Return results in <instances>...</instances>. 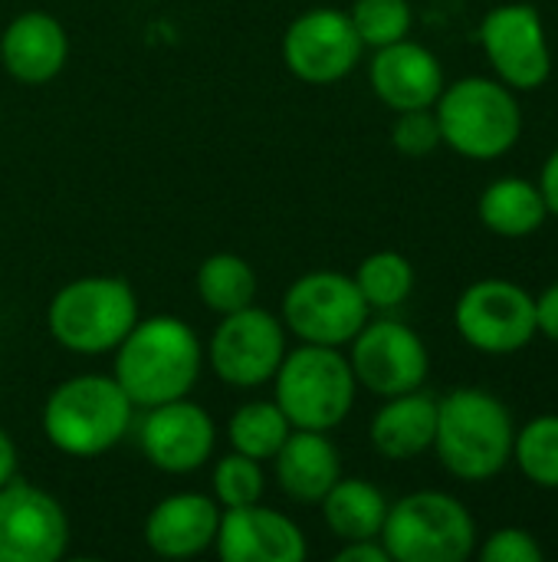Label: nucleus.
Instances as JSON below:
<instances>
[{
  "label": "nucleus",
  "mask_w": 558,
  "mask_h": 562,
  "mask_svg": "<svg viewBox=\"0 0 558 562\" xmlns=\"http://www.w3.org/2000/svg\"><path fill=\"white\" fill-rule=\"evenodd\" d=\"M201 369L204 346L197 333L171 313L138 316L112 352V379L141 412L187 398L201 379Z\"/></svg>",
  "instance_id": "obj_1"
},
{
  "label": "nucleus",
  "mask_w": 558,
  "mask_h": 562,
  "mask_svg": "<svg viewBox=\"0 0 558 562\" xmlns=\"http://www.w3.org/2000/svg\"><path fill=\"white\" fill-rule=\"evenodd\" d=\"M516 425L506 402L487 389H454L437 398L434 454L441 468L467 484H483L513 464Z\"/></svg>",
  "instance_id": "obj_2"
},
{
  "label": "nucleus",
  "mask_w": 558,
  "mask_h": 562,
  "mask_svg": "<svg viewBox=\"0 0 558 562\" xmlns=\"http://www.w3.org/2000/svg\"><path fill=\"white\" fill-rule=\"evenodd\" d=\"M135 405L112 375L82 372L62 379L43 402L39 428L49 448L66 458H102L125 441Z\"/></svg>",
  "instance_id": "obj_3"
},
{
  "label": "nucleus",
  "mask_w": 558,
  "mask_h": 562,
  "mask_svg": "<svg viewBox=\"0 0 558 562\" xmlns=\"http://www.w3.org/2000/svg\"><path fill=\"white\" fill-rule=\"evenodd\" d=\"M441 142L470 161H497L523 138L520 95L497 76H464L434 102Z\"/></svg>",
  "instance_id": "obj_4"
},
{
  "label": "nucleus",
  "mask_w": 558,
  "mask_h": 562,
  "mask_svg": "<svg viewBox=\"0 0 558 562\" xmlns=\"http://www.w3.org/2000/svg\"><path fill=\"white\" fill-rule=\"evenodd\" d=\"M141 306L128 280L92 273L59 286L46 306L49 339L72 356H109L138 323Z\"/></svg>",
  "instance_id": "obj_5"
},
{
  "label": "nucleus",
  "mask_w": 558,
  "mask_h": 562,
  "mask_svg": "<svg viewBox=\"0 0 558 562\" xmlns=\"http://www.w3.org/2000/svg\"><path fill=\"white\" fill-rule=\"evenodd\" d=\"M270 385L273 402L283 408L289 425L303 431H335L352 415L358 395L349 356L312 342L286 349Z\"/></svg>",
  "instance_id": "obj_6"
},
{
  "label": "nucleus",
  "mask_w": 558,
  "mask_h": 562,
  "mask_svg": "<svg viewBox=\"0 0 558 562\" xmlns=\"http://www.w3.org/2000/svg\"><path fill=\"white\" fill-rule=\"evenodd\" d=\"M382 543L391 562H464L477 553L480 530L454 494L414 491L388 504Z\"/></svg>",
  "instance_id": "obj_7"
},
{
  "label": "nucleus",
  "mask_w": 558,
  "mask_h": 562,
  "mask_svg": "<svg viewBox=\"0 0 558 562\" xmlns=\"http://www.w3.org/2000/svg\"><path fill=\"white\" fill-rule=\"evenodd\" d=\"M280 319L299 342L345 349L372 319V310L349 273L309 270L286 286Z\"/></svg>",
  "instance_id": "obj_8"
},
{
  "label": "nucleus",
  "mask_w": 558,
  "mask_h": 562,
  "mask_svg": "<svg viewBox=\"0 0 558 562\" xmlns=\"http://www.w3.org/2000/svg\"><path fill=\"white\" fill-rule=\"evenodd\" d=\"M286 349L289 333L283 319L253 303L220 316L204 346V362L210 366L214 379L227 389L253 392L273 382Z\"/></svg>",
  "instance_id": "obj_9"
},
{
  "label": "nucleus",
  "mask_w": 558,
  "mask_h": 562,
  "mask_svg": "<svg viewBox=\"0 0 558 562\" xmlns=\"http://www.w3.org/2000/svg\"><path fill=\"white\" fill-rule=\"evenodd\" d=\"M457 336L483 356H516L536 333V296L503 277L470 283L454 303Z\"/></svg>",
  "instance_id": "obj_10"
},
{
  "label": "nucleus",
  "mask_w": 558,
  "mask_h": 562,
  "mask_svg": "<svg viewBox=\"0 0 558 562\" xmlns=\"http://www.w3.org/2000/svg\"><path fill=\"white\" fill-rule=\"evenodd\" d=\"M483 56L513 92H536L553 76V46L543 13L526 0L493 7L477 30Z\"/></svg>",
  "instance_id": "obj_11"
},
{
  "label": "nucleus",
  "mask_w": 558,
  "mask_h": 562,
  "mask_svg": "<svg viewBox=\"0 0 558 562\" xmlns=\"http://www.w3.org/2000/svg\"><path fill=\"white\" fill-rule=\"evenodd\" d=\"M283 66L306 86H332L352 76L365 56L349 10L309 7L289 20L280 40Z\"/></svg>",
  "instance_id": "obj_12"
},
{
  "label": "nucleus",
  "mask_w": 558,
  "mask_h": 562,
  "mask_svg": "<svg viewBox=\"0 0 558 562\" xmlns=\"http://www.w3.org/2000/svg\"><path fill=\"white\" fill-rule=\"evenodd\" d=\"M345 356H349L358 389L378 398L424 389L431 375V352L424 339L395 316L368 319L358 329V336L349 342Z\"/></svg>",
  "instance_id": "obj_13"
},
{
  "label": "nucleus",
  "mask_w": 558,
  "mask_h": 562,
  "mask_svg": "<svg viewBox=\"0 0 558 562\" xmlns=\"http://www.w3.org/2000/svg\"><path fill=\"white\" fill-rule=\"evenodd\" d=\"M69 540V517L49 491L23 477L0 487V562H56Z\"/></svg>",
  "instance_id": "obj_14"
},
{
  "label": "nucleus",
  "mask_w": 558,
  "mask_h": 562,
  "mask_svg": "<svg viewBox=\"0 0 558 562\" xmlns=\"http://www.w3.org/2000/svg\"><path fill=\"white\" fill-rule=\"evenodd\" d=\"M138 448L155 471L184 477L210 464L217 448V425L204 405L191 402V395L174 398L145 408L138 422Z\"/></svg>",
  "instance_id": "obj_15"
},
{
  "label": "nucleus",
  "mask_w": 558,
  "mask_h": 562,
  "mask_svg": "<svg viewBox=\"0 0 558 562\" xmlns=\"http://www.w3.org/2000/svg\"><path fill=\"white\" fill-rule=\"evenodd\" d=\"M214 553L224 562H303L309 543L303 527L283 510L250 504L220 510Z\"/></svg>",
  "instance_id": "obj_16"
},
{
  "label": "nucleus",
  "mask_w": 558,
  "mask_h": 562,
  "mask_svg": "<svg viewBox=\"0 0 558 562\" xmlns=\"http://www.w3.org/2000/svg\"><path fill=\"white\" fill-rule=\"evenodd\" d=\"M368 86L382 105H388L391 112H408L434 109L437 95L447 86V76L434 49L405 36L391 46L372 49Z\"/></svg>",
  "instance_id": "obj_17"
},
{
  "label": "nucleus",
  "mask_w": 558,
  "mask_h": 562,
  "mask_svg": "<svg viewBox=\"0 0 558 562\" xmlns=\"http://www.w3.org/2000/svg\"><path fill=\"white\" fill-rule=\"evenodd\" d=\"M220 504L210 494L178 491L161 497L145 517V547L161 560H197L214 550Z\"/></svg>",
  "instance_id": "obj_18"
},
{
  "label": "nucleus",
  "mask_w": 558,
  "mask_h": 562,
  "mask_svg": "<svg viewBox=\"0 0 558 562\" xmlns=\"http://www.w3.org/2000/svg\"><path fill=\"white\" fill-rule=\"evenodd\" d=\"M69 59V33L46 10L16 13L0 33V63L23 86L53 82Z\"/></svg>",
  "instance_id": "obj_19"
},
{
  "label": "nucleus",
  "mask_w": 558,
  "mask_h": 562,
  "mask_svg": "<svg viewBox=\"0 0 558 562\" xmlns=\"http://www.w3.org/2000/svg\"><path fill=\"white\" fill-rule=\"evenodd\" d=\"M342 477V454L329 431L293 428L273 458V481L286 501L303 507H319V501Z\"/></svg>",
  "instance_id": "obj_20"
},
{
  "label": "nucleus",
  "mask_w": 558,
  "mask_h": 562,
  "mask_svg": "<svg viewBox=\"0 0 558 562\" xmlns=\"http://www.w3.org/2000/svg\"><path fill=\"white\" fill-rule=\"evenodd\" d=\"M437 431V395L414 389L405 395L382 398V408L372 415L368 441L385 461H414L434 448Z\"/></svg>",
  "instance_id": "obj_21"
},
{
  "label": "nucleus",
  "mask_w": 558,
  "mask_h": 562,
  "mask_svg": "<svg viewBox=\"0 0 558 562\" xmlns=\"http://www.w3.org/2000/svg\"><path fill=\"white\" fill-rule=\"evenodd\" d=\"M477 217L490 234L520 240V237L536 234L549 221V207H546V198L536 181L506 175V178L490 181L480 191Z\"/></svg>",
  "instance_id": "obj_22"
},
{
  "label": "nucleus",
  "mask_w": 558,
  "mask_h": 562,
  "mask_svg": "<svg viewBox=\"0 0 558 562\" xmlns=\"http://www.w3.org/2000/svg\"><path fill=\"white\" fill-rule=\"evenodd\" d=\"M322 520L329 533L339 543L352 540H378L385 517H388V497L382 487H375L365 477H339L332 491L319 501Z\"/></svg>",
  "instance_id": "obj_23"
},
{
  "label": "nucleus",
  "mask_w": 558,
  "mask_h": 562,
  "mask_svg": "<svg viewBox=\"0 0 558 562\" xmlns=\"http://www.w3.org/2000/svg\"><path fill=\"white\" fill-rule=\"evenodd\" d=\"M194 290L207 313L227 316V313H237V310L257 303L260 280H257V270L250 260H243L240 254L220 250V254H210L201 260V267L194 273Z\"/></svg>",
  "instance_id": "obj_24"
},
{
  "label": "nucleus",
  "mask_w": 558,
  "mask_h": 562,
  "mask_svg": "<svg viewBox=\"0 0 558 562\" xmlns=\"http://www.w3.org/2000/svg\"><path fill=\"white\" fill-rule=\"evenodd\" d=\"M224 431H227L230 451L266 464V461L276 458V451L289 438L293 425H289V418L283 415V408L273 398L270 402L253 398V402H243L240 408H234Z\"/></svg>",
  "instance_id": "obj_25"
},
{
  "label": "nucleus",
  "mask_w": 558,
  "mask_h": 562,
  "mask_svg": "<svg viewBox=\"0 0 558 562\" xmlns=\"http://www.w3.org/2000/svg\"><path fill=\"white\" fill-rule=\"evenodd\" d=\"M352 280L372 313H395L414 293V263L398 250H375L358 263Z\"/></svg>",
  "instance_id": "obj_26"
},
{
  "label": "nucleus",
  "mask_w": 558,
  "mask_h": 562,
  "mask_svg": "<svg viewBox=\"0 0 558 562\" xmlns=\"http://www.w3.org/2000/svg\"><path fill=\"white\" fill-rule=\"evenodd\" d=\"M513 461L533 487L558 491V415H536L516 428Z\"/></svg>",
  "instance_id": "obj_27"
},
{
  "label": "nucleus",
  "mask_w": 558,
  "mask_h": 562,
  "mask_svg": "<svg viewBox=\"0 0 558 562\" xmlns=\"http://www.w3.org/2000/svg\"><path fill=\"white\" fill-rule=\"evenodd\" d=\"M349 20L365 49H382L411 36L414 10L411 0H355L349 7Z\"/></svg>",
  "instance_id": "obj_28"
},
{
  "label": "nucleus",
  "mask_w": 558,
  "mask_h": 562,
  "mask_svg": "<svg viewBox=\"0 0 558 562\" xmlns=\"http://www.w3.org/2000/svg\"><path fill=\"white\" fill-rule=\"evenodd\" d=\"M263 494H266L263 461H253V458L237 454V451L217 458V464L210 471V497L220 504V510L260 504Z\"/></svg>",
  "instance_id": "obj_29"
},
{
  "label": "nucleus",
  "mask_w": 558,
  "mask_h": 562,
  "mask_svg": "<svg viewBox=\"0 0 558 562\" xmlns=\"http://www.w3.org/2000/svg\"><path fill=\"white\" fill-rule=\"evenodd\" d=\"M391 145L408 155V158H424L434 155L444 142H441V125L434 109H408V112H395L391 122Z\"/></svg>",
  "instance_id": "obj_30"
},
{
  "label": "nucleus",
  "mask_w": 558,
  "mask_h": 562,
  "mask_svg": "<svg viewBox=\"0 0 558 562\" xmlns=\"http://www.w3.org/2000/svg\"><path fill=\"white\" fill-rule=\"evenodd\" d=\"M483 562H543L539 540L523 527H500L483 543H477V553Z\"/></svg>",
  "instance_id": "obj_31"
},
{
  "label": "nucleus",
  "mask_w": 558,
  "mask_h": 562,
  "mask_svg": "<svg viewBox=\"0 0 558 562\" xmlns=\"http://www.w3.org/2000/svg\"><path fill=\"white\" fill-rule=\"evenodd\" d=\"M536 333L549 342H558V283L536 296Z\"/></svg>",
  "instance_id": "obj_32"
},
{
  "label": "nucleus",
  "mask_w": 558,
  "mask_h": 562,
  "mask_svg": "<svg viewBox=\"0 0 558 562\" xmlns=\"http://www.w3.org/2000/svg\"><path fill=\"white\" fill-rule=\"evenodd\" d=\"M335 562H391L382 537L378 540H352L342 543V550L335 553Z\"/></svg>",
  "instance_id": "obj_33"
},
{
  "label": "nucleus",
  "mask_w": 558,
  "mask_h": 562,
  "mask_svg": "<svg viewBox=\"0 0 558 562\" xmlns=\"http://www.w3.org/2000/svg\"><path fill=\"white\" fill-rule=\"evenodd\" d=\"M539 191L546 198V207H549V217H558V148L549 151L543 171H539Z\"/></svg>",
  "instance_id": "obj_34"
},
{
  "label": "nucleus",
  "mask_w": 558,
  "mask_h": 562,
  "mask_svg": "<svg viewBox=\"0 0 558 562\" xmlns=\"http://www.w3.org/2000/svg\"><path fill=\"white\" fill-rule=\"evenodd\" d=\"M16 468H20L16 445H13V438L0 428V487H3L7 481H13V477H16Z\"/></svg>",
  "instance_id": "obj_35"
}]
</instances>
